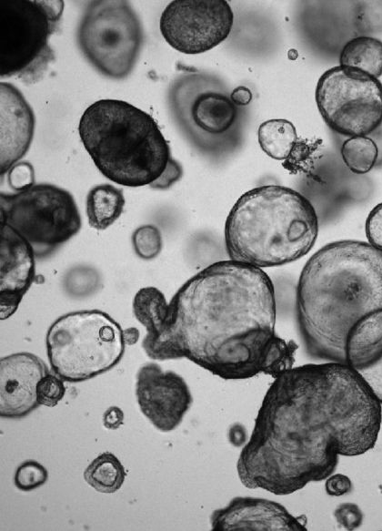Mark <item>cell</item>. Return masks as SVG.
I'll return each mask as SVG.
<instances>
[{
	"label": "cell",
	"mask_w": 382,
	"mask_h": 531,
	"mask_svg": "<svg viewBox=\"0 0 382 531\" xmlns=\"http://www.w3.org/2000/svg\"><path fill=\"white\" fill-rule=\"evenodd\" d=\"M274 378L236 463L246 487L289 495L375 445L382 404L355 369L308 363Z\"/></svg>",
	"instance_id": "obj_1"
},
{
	"label": "cell",
	"mask_w": 382,
	"mask_h": 531,
	"mask_svg": "<svg viewBox=\"0 0 382 531\" xmlns=\"http://www.w3.org/2000/svg\"><path fill=\"white\" fill-rule=\"evenodd\" d=\"M146 328L142 347L153 360L186 358L226 380L291 368L297 345L275 330L274 285L262 270L232 260L188 279L169 302L153 291L135 305Z\"/></svg>",
	"instance_id": "obj_2"
},
{
	"label": "cell",
	"mask_w": 382,
	"mask_h": 531,
	"mask_svg": "<svg viewBox=\"0 0 382 531\" xmlns=\"http://www.w3.org/2000/svg\"><path fill=\"white\" fill-rule=\"evenodd\" d=\"M380 310L382 251L367 241L328 243L304 265L297 286L296 314L311 356L344 363L351 330Z\"/></svg>",
	"instance_id": "obj_3"
},
{
	"label": "cell",
	"mask_w": 382,
	"mask_h": 531,
	"mask_svg": "<svg viewBox=\"0 0 382 531\" xmlns=\"http://www.w3.org/2000/svg\"><path fill=\"white\" fill-rule=\"evenodd\" d=\"M78 133L97 169L116 184L164 190L182 177L156 121L126 101L94 102L81 116Z\"/></svg>",
	"instance_id": "obj_4"
},
{
	"label": "cell",
	"mask_w": 382,
	"mask_h": 531,
	"mask_svg": "<svg viewBox=\"0 0 382 531\" xmlns=\"http://www.w3.org/2000/svg\"><path fill=\"white\" fill-rule=\"evenodd\" d=\"M318 233L311 202L281 185H263L242 194L225 224L228 257L259 269L282 266L308 253Z\"/></svg>",
	"instance_id": "obj_5"
},
{
	"label": "cell",
	"mask_w": 382,
	"mask_h": 531,
	"mask_svg": "<svg viewBox=\"0 0 382 531\" xmlns=\"http://www.w3.org/2000/svg\"><path fill=\"white\" fill-rule=\"evenodd\" d=\"M167 104L180 133L203 156L221 158L240 146L244 111L215 75L181 73L168 87Z\"/></svg>",
	"instance_id": "obj_6"
},
{
	"label": "cell",
	"mask_w": 382,
	"mask_h": 531,
	"mask_svg": "<svg viewBox=\"0 0 382 531\" xmlns=\"http://www.w3.org/2000/svg\"><path fill=\"white\" fill-rule=\"evenodd\" d=\"M125 348L119 323L96 309L65 313L46 333L52 371L69 383H81L109 371L120 362Z\"/></svg>",
	"instance_id": "obj_7"
},
{
	"label": "cell",
	"mask_w": 382,
	"mask_h": 531,
	"mask_svg": "<svg viewBox=\"0 0 382 531\" xmlns=\"http://www.w3.org/2000/svg\"><path fill=\"white\" fill-rule=\"evenodd\" d=\"M62 0L0 1V76L31 85L55 60L50 37L61 24Z\"/></svg>",
	"instance_id": "obj_8"
},
{
	"label": "cell",
	"mask_w": 382,
	"mask_h": 531,
	"mask_svg": "<svg viewBox=\"0 0 382 531\" xmlns=\"http://www.w3.org/2000/svg\"><path fill=\"white\" fill-rule=\"evenodd\" d=\"M77 45L89 64L102 76L120 80L134 70L144 33L139 16L129 2H90L78 23Z\"/></svg>",
	"instance_id": "obj_9"
},
{
	"label": "cell",
	"mask_w": 382,
	"mask_h": 531,
	"mask_svg": "<svg viewBox=\"0 0 382 531\" xmlns=\"http://www.w3.org/2000/svg\"><path fill=\"white\" fill-rule=\"evenodd\" d=\"M1 222L12 227L44 258L77 234L82 220L73 195L50 183L0 194Z\"/></svg>",
	"instance_id": "obj_10"
},
{
	"label": "cell",
	"mask_w": 382,
	"mask_h": 531,
	"mask_svg": "<svg viewBox=\"0 0 382 531\" xmlns=\"http://www.w3.org/2000/svg\"><path fill=\"white\" fill-rule=\"evenodd\" d=\"M318 111L333 131L367 136L382 124V84L362 71L337 66L319 77L315 92Z\"/></svg>",
	"instance_id": "obj_11"
},
{
	"label": "cell",
	"mask_w": 382,
	"mask_h": 531,
	"mask_svg": "<svg viewBox=\"0 0 382 531\" xmlns=\"http://www.w3.org/2000/svg\"><path fill=\"white\" fill-rule=\"evenodd\" d=\"M234 23L226 0H174L163 10L159 29L166 42L186 55H198L217 46Z\"/></svg>",
	"instance_id": "obj_12"
},
{
	"label": "cell",
	"mask_w": 382,
	"mask_h": 531,
	"mask_svg": "<svg viewBox=\"0 0 382 531\" xmlns=\"http://www.w3.org/2000/svg\"><path fill=\"white\" fill-rule=\"evenodd\" d=\"M136 396L142 414L159 431L170 432L183 421L193 397L183 377L156 363L139 368Z\"/></svg>",
	"instance_id": "obj_13"
},
{
	"label": "cell",
	"mask_w": 382,
	"mask_h": 531,
	"mask_svg": "<svg viewBox=\"0 0 382 531\" xmlns=\"http://www.w3.org/2000/svg\"><path fill=\"white\" fill-rule=\"evenodd\" d=\"M49 373L45 362L31 352H16L0 360V416L21 419L40 404L38 382Z\"/></svg>",
	"instance_id": "obj_14"
},
{
	"label": "cell",
	"mask_w": 382,
	"mask_h": 531,
	"mask_svg": "<svg viewBox=\"0 0 382 531\" xmlns=\"http://www.w3.org/2000/svg\"><path fill=\"white\" fill-rule=\"evenodd\" d=\"M0 319L11 317L30 288L35 273L33 247L12 227L0 228Z\"/></svg>",
	"instance_id": "obj_15"
},
{
	"label": "cell",
	"mask_w": 382,
	"mask_h": 531,
	"mask_svg": "<svg viewBox=\"0 0 382 531\" xmlns=\"http://www.w3.org/2000/svg\"><path fill=\"white\" fill-rule=\"evenodd\" d=\"M212 530H306L298 518L282 505L257 497L237 496L213 512Z\"/></svg>",
	"instance_id": "obj_16"
},
{
	"label": "cell",
	"mask_w": 382,
	"mask_h": 531,
	"mask_svg": "<svg viewBox=\"0 0 382 531\" xmlns=\"http://www.w3.org/2000/svg\"><path fill=\"white\" fill-rule=\"evenodd\" d=\"M1 176L28 151L35 131V115L21 91L11 83H0Z\"/></svg>",
	"instance_id": "obj_17"
},
{
	"label": "cell",
	"mask_w": 382,
	"mask_h": 531,
	"mask_svg": "<svg viewBox=\"0 0 382 531\" xmlns=\"http://www.w3.org/2000/svg\"><path fill=\"white\" fill-rule=\"evenodd\" d=\"M382 356V310L358 322L349 332L344 352V363L360 372Z\"/></svg>",
	"instance_id": "obj_18"
},
{
	"label": "cell",
	"mask_w": 382,
	"mask_h": 531,
	"mask_svg": "<svg viewBox=\"0 0 382 531\" xmlns=\"http://www.w3.org/2000/svg\"><path fill=\"white\" fill-rule=\"evenodd\" d=\"M125 204L122 189L108 183L94 186L88 191L85 202L89 226L97 230H106L119 219Z\"/></svg>",
	"instance_id": "obj_19"
},
{
	"label": "cell",
	"mask_w": 382,
	"mask_h": 531,
	"mask_svg": "<svg viewBox=\"0 0 382 531\" xmlns=\"http://www.w3.org/2000/svg\"><path fill=\"white\" fill-rule=\"evenodd\" d=\"M339 66L377 78L382 75V41L371 36H357L349 40L340 53Z\"/></svg>",
	"instance_id": "obj_20"
},
{
	"label": "cell",
	"mask_w": 382,
	"mask_h": 531,
	"mask_svg": "<svg viewBox=\"0 0 382 531\" xmlns=\"http://www.w3.org/2000/svg\"><path fill=\"white\" fill-rule=\"evenodd\" d=\"M258 144L271 158L286 159L297 141V131L292 122L286 119H268L260 124L257 130Z\"/></svg>",
	"instance_id": "obj_21"
},
{
	"label": "cell",
	"mask_w": 382,
	"mask_h": 531,
	"mask_svg": "<svg viewBox=\"0 0 382 531\" xmlns=\"http://www.w3.org/2000/svg\"><path fill=\"white\" fill-rule=\"evenodd\" d=\"M126 472L120 460L110 452L97 455L84 472L85 481L99 493L112 494L119 490Z\"/></svg>",
	"instance_id": "obj_22"
},
{
	"label": "cell",
	"mask_w": 382,
	"mask_h": 531,
	"mask_svg": "<svg viewBox=\"0 0 382 531\" xmlns=\"http://www.w3.org/2000/svg\"><path fill=\"white\" fill-rule=\"evenodd\" d=\"M341 156L347 168L355 174H366L377 164L378 148L369 136L352 137L341 147Z\"/></svg>",
	"instance_id": "obj_23"
},
{
	"label": "cell",
	"mask_w": 382,
	"mask_h": 531,
	"mask_svg": "<svg viewBox=\"0 0 382 531\" xmlns=\"http://www.w3.org/2000/svg\"><path fill=\"white\" fill-rule=\"evenodd\" d=\"M133 248L143 260H153L161 251L163 240L157 227L146 224L138 227L132 235Z\"/></svg>",
	"instance_id": "obj_24"
},
{
	"label": "cell",
	"mask_w": 382,
	"mask_h": 531,
	"mask_svg": "<svg viewBox=\"0 0 382 531\" xmlns=\"http://www.w3.org/2000/svg\"><path fill=\"white\" fill-rule=\"evenodd\" d=\"M47 479L46 468L35 460L23 462L16 468L14 477L15 486L24 492H29L42 486Z\"/></svg>",
	"instance_id": "obj_25"
},
{
	"label": "cell",
	"mask_w": 382,
	"mask_h": 531,
	"mask_svg": "<svg viewBox=\"0 0 382 531\" xmlns=\"http://www.w3.org/2000/svg\"><path fill=\"white\" fill-rule=\"evenodd\" d=\"M65 393V386L55 373H46L37 383L36 396L40 405L55 406Z\"/></svg>",
	"instance_id": "obj_26"
},
{
	"label": "cell",
	"mask_w": 382,
	"mask_h": 531,
	"mask_svg": "<svg viewBox=\"0 0 382 531\" xmlns=\"http://www.w3.org/2000/svg\"><path fill=\"white\" fill-rule=\"evenodd\" d=\"M365 232L367 242L382 251V202L369 211L365 223Z\"/></svg>",
	"instance_id": "obj_27"
},
{
	"label": "cell",
	"mask_w": 382,
	"mask_h": 531,
	"mask_svg": "<svg viewBox=\"0 0 382 531\" xmlns=\"http://www.w3.org/2000/svg\"><path fill=\"white\" fill-rule=\"evenodd\" d=\"M34 179V168L27 161L15 164L8 171V183L16 191L23 190L35 184Z\"/></svg>",
	"instance_id": "obj_28"
},
{
	"label": "cell",
	"mask_w": 382,
	"mask_h": 531,
	"mask_svg": "<svg viewBox=\"0 0 382 531\" xmlns=\"http://www.w3.org/2000/svg\"><path fill=\"white\" fill-rule=\"evenodd\" d=\"M357 373L382 404V356L373 365Z\"/></svg>",
	"instance_id": "obj_29"
},
{
	"label": "cell",
	"mask_w": 382,
	"mask_h": 531,
	"mask_svg": "<svg viewBox=\"0 0 382 531\" xmlns=\"http://www.w3.org/2000/svg\"><path fill=\"white\" fill-rule=\"evenodd\" d=\"M338 523L347 529H355L361 525L362 514L357 505L354 504H344L335 512Z\"/></svg>",
	"instance_id": "obj_30"
},
{
	"label": "cell",
	"mask_w": 382,
	"mask_h": 531,
	"mask_svg": "<svg viewBox=\"0 0 382 531\" xmlns=\"http://www.w3.org/2000/svg\"><path fill=\"white\" fill-rule=\"evenodd\" d=\"M326 491L334 496L343 495L352 488L351 480L345 475L337 474L329 475L326 482Z\"/></svg>",
	"instance_id": "obj_31"
},
{
	"label": "cell",
	"mask_w": 382,
	"mask_h": 531,
	"mask_svg": "<svg viewBox=\"0 0 382 531\" xmlns=\"http://www.w3.org/2000/svg\"><path fill=\"white\" fill-rule=\"evenodd\" d=\"M123 422L124 412L118 406H110L103 414V424L107 429L116 430L123 424Z\"/></svg>",
	"instance_id": "obj_32"
},
{
	"label": "cell",
	"mask_w": 382,
	"mask_h": 531,
	"mask_svg": "<svg viewBox=\"0 0 382 531\" xmlns=\"http://www.w3.org/2000/svg\"><path fill=\"white\" fill-rule=\"evenodd\" d=\"M232 101L238 107L247 106L252 100L251 90L245 86H238L230 92Z\"/></svg>",
	"instance_id": "obj_33"
},
{
	"label": "cell",
	"mask_w": 382,
	"mask_h": 531,
	"mask_svg": "<svg viewBox=\"0 0 382 531\" xmlns=\"http://www.w3.org/2000/svg\"><path fill=\"white\" fill-rule=\"evenodd\" d=\"M139 332L136 328H128L124 331V340L126 344L132 345L137 342Z\"/></svg>",
	"instance_id": "obj_34"
}]
</instances>
